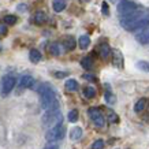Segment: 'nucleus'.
<instances>
[{"label":"nucleus","instance_id":"nucleus-1","mask_svg":"<svg viewBox=\"0 0 149 149\" xmlns=\"http://www.w3.org/2000/svg\"><path fill=\"white\" fill-rule=\"evenodd\" d=\"M37 92L40 93V103L42 109L49 111V109H59V100L56 97L55 91L48 84H41L38 86Z\"/></svg>","mask_w":149,"mask_h":149},{"label":"nucleus","instance_id":"nucleus-2","mask_svg":"<svg viewBox=\"0 0 149 149\" xmlns=\"http://www.w3.org/2000/svg\"><path fill=\"white\" fill-rule=\"evenodd\" d=\"M41 122L45 127L51 129V127L59 126L63 122V115L59 109H49V111H45V113L41 118Z\"/></svg>","mask_w":149,"mask_h":149},{"label":"nucleus","instance_id":"nucleus-3","mask_svg":"<svg viewBox=\"0 0 149 149\" xmlns=\"http://www.w3.org/2000/svg\"><path fill=\"white\" fill-rule=\"evenodd\" d=\"M142 17H144V13L136 10V11H133V13H130V14H127V15H125V17H122V18H120V25H122V27H125L126 30L130 32L131 29H133V26H134V25H136V23L138 22Z\"/></svg>","mask_w":149,"mask_h":149},{"label":"nucleus","instance_id":"nucleus-4","mask_svg":"<svg viewBox=\"0 0 149 149\" xmlns=\"http://www.w3.org/2000/svg\"><path fill=\"white\" fill-rule=\"evenodd\" d=\"M64 136H66V127L63 125H59V126L51 127L49 130L47 131L45 140L48 142H56V141L63 140Z\"/></svg>","mask_w":149,"mask_h":149},{"label":"nucleus","instance_id":"nucleus-5","mask_svg":"<svg viewBox=\"0 0 149 149\" xmlns=\"http://www.w3.org/2000/svg\"><path fill=\"white\" fill-rule=\"evenodd\" d=\"M136 10H137V4L134 1H131V0H120L116 6V11L120 17H125V15L133 13Z\"/></svg>","mask_w":149,"mask_h":149},{"label":"nucleus","instance_id":"nucleus-6","mask_svg":"<svg viewBox=\"0 0 149 149\" xmlns=\"http://www.w3.org/2000/svg\"><path fill=\"white\" fill-rule=\"evenodd\" d=\"M88 115L92 119V122L95 123L96 127H104L105 126V118H104L103 112L99 108H89L88 109Z\"/></svg>","mask_w":149,"mask_h":149},{"label":"nucleus","instance_id":"nucleus-7","mask_svg":"<svg viewBox=\"0 0 149 149\" xmlns=\"http://www.w3.org/2000/svg\"><path fill=\"white\" fill-rule=\"evenodd\" d=\"M17 84V79L14 75H4L1 79V93L3 96H7L10 92L14 89V86Z\"/></svg>","mask_w":149,"mask_h":149},{"label":"nucleus","instance_id":"nucleus-8","mask_svg":"<svg viewBox=\"0 0 149 149\" xmlns=\"http://www.w3.org/2000/svg\"><path fill=\"white\" fill-rule=\"evenodd\" d=\"M146 27H149V15H144L138 22L133 26L130 32H144L146 30Z\"/></svg>","mask_w":149,"mask_h":149},{"label":"nucleus","instance_id":"nucleus-9","mask_svg":"<svg viewBox=\"0 0 149 149\" xmlns=\"http://www.w3.org/2000/svg\"><path fill=\"white\" fill-rule=\"evenodd\" d=\"M34 86V78L32 75H23L19 79V88L21 89H27V88H33Z\"/></svg>","mask_w":149,"mask_h":149},{"label":"nucleus","instance_id":"nucleus-10","mask_svg":"<svg viewBox=\"0 0 149 149\" xmlns=\"http://www.w3.org/2000/svg\"><path fill=\"white\" fill-rule=\"evenodd\" d=\"M112 64L115 66V67H118V68L123 67V56L118 49L112 51Z\"/></svg>","mask_w":149,"mask_h":149},{"label":"nucleus","instance_id":"nucleus-11","mask_svg":"<svg viewBox=\"0 0 149 149\" xmlns=\"http://www.w3.org/2000/svg\"><path fill=\"white\" fill-rule=\"evenodd\" d=\"M32 21L36 23V25H42V23H45V21H47V14L44 13V11H37V13L33 15Z\"/></svg>","mask_w":149,"mask_h":149},{"label":"nucleus","instance_id":"nucleus-12","mask_svg":"<svg viewBox=\"0 0 149 149\" xmlns=\"http://www.w3.org/2000/svg\"><path fill=\"white\" fill-rule=\"evenodd\" d=\"M63 45H64V48H66L67 51H72L74 48H75V45H77V41H75L74 37L68 36V37H66V38L63 40Z\"/></svg>","mask_w":149,"mask_h":149},{"label":"nucleus","instance_id":"nucleus-13","mask_svg":"<svg viewBox=\"0 0 149 149\" xmlns=\"http://www.w3.org/2000/svg\"><path fill=\"white\" fill-rule=\"evenodd\" d=\"M99 54L103 59H107L109 55L112 54V51H111V48H109L108 44H101V45L99 47Z\"/></svg>","mask_w":149,"mask_h":149},{"label":"nucleus","instance_id":"nucleus-14","mask_svg":"<svg viewBox=\"0 0 149 149\" xmlns=\"http://www.w3.org/2000/svg\"><path fill=\"white\" fill-rule=\"evenodd\" d=\"M52 8L55 13H62L66 8V0H54L52 1Z\"/></svg>","mask_w":149,"mask_h":149},{"label":"nucleus","instance_id":"nucleus-15","mask_svg":"<svg viewBox=\"0 0 149 149\" xmlns=\"http://www.w3.org/2000/svg\"><path fill=\"white\" fill-rule=\"evenodd\" d=\"M82 129L81 127H74V129H71V131H70V138H71L72 141H78V140H81V137H82Z\"/></svg>","mask_w":149,"mask_h":149},{"label":"nucleus","instance_id":"nucleus-16","mask_svg":"<svg viewBox=\"0 0 149 149\" xmlns=\"http://www.w3.org/2000/svg\"><path fill=\"white\" fill-rule=\"evenodd\" d=\"M136 38H137V41L140 42V44H149V32H140L136 36Z\"/></svg>","mask_w":149,"mask_h":149},{"label":"nucleus","instance_id":"nucleus-17","mask_svg":"<svg viewBox=\"0 0 149 149\" xmlns=\"http://www.w3.org/2000/svg\"><path fill=\"white\" fill-rule=\"evenodd\" d=\"M29 59H30V62H32V63H38V62L41 60V54H40V51L32 49L30 52H29Z\"/></svg>","mask_w":149,"mask_h":149},{"label":"nucleus","instance_id":"nucleus-18","mask_svg":"<svg viewBox=\"0 0 149 149\" xmlns=\"http://www.w3.org/2000/svg\"><path fill=\"white\" fill-rule=\"evenodd\" d=\"M78 44H79V48H81V49H86V48L89 47V44H91V38H89V36H86V34L81 36L79 37V40H78Z\"/></svg>","mask_w":149,"mask_h":149},{"label":"nucleus","instance_id":"nucleus-19","mask_svg":"<svg viewBox=\"0 0 149 149\" xmlns=\"http://www.w3.org/2000/svg\"><path fill=\"white\" fill-rule=\"evenodd\" d=\"M64 88L70 92H75L78 91V82L75 79H67L66 84H64Z\"/></svg>","mask_w":149,"mask_h":149},{"label":"nucleus","instance_id":"nucleus-20","mask_svg":"<svg viewBox=\"0 0 149 149\" xmlns=\"http://www.w3.org/2000/svg\"><path fill=\"white\" fill-rule=\"evenodd\" d=\"M146 103H148V100H146V99H140L136 103V105H134V111H136L137 113L142 112V111L145 109V107H146Z\"/></svg>","mask_w":149,"mask_h":149},{"label":"nucleus","instance_id":"nucleus-21","mask_svg":"<svg viewBox=\"0 0 149 149\" xmlns=\"http://www.w3.org/2000/svg\"><path fill=\"white\" fill-rule=\"evenodd\" d=\"M81 66L85 70H91L92 67H93V59L91 58V56H85V58L81 60Z\"/></svg>","mask_w":149,"mask_h":149},{"label":"nucleus","instance_id":"nucleus-22","mask_svg":"<svg viewBox=\"0 0 149 149\" xmlns=\"http://www.w3.org/2000/svg\"><path fill=\"white\" fill-rule=\"evenodd\" d=\"M84 96L86 99H93V97H96V89L93 86H86V88H84Z\"/></svg>","mask_w":149,"mask_h":149},{"label":"nucleus","instance_id":"nucleus-23","mask_svg":"<svg viewBox=\"0 0 149 149\" xmlns=\"http://www.w3.org/2000/svg\"><path fill=\"white\" fill-rule=\"evenodd\" d=\"M49 52H51V55H52V56H59V55H60V45H59V44H56V42L51 44Z\"/></svg>","mask_w":149,"mask_h":149},{"label":"nucleus","instance_id":"nucleus-24","mask_svg":"<svg viewBox=\"0 0 149 149\" xmlns=\"http://www.w3.org/2000/svg\"><path fill=\"white\" fill-rule=\"evenodd\" d=\"M67 119H68V122H71V123H75L78 120V111L77 109H71L70 112H68L67 115Z\"/></svg>","mask_w":149,"mask_h":149},{"label":"nucleus","instance_id":"nucleus-25","mask_svg":"<svg viewBox=\"0 0 149 149\" xmlns=\"http://www.w3.org/2000/svg\"><path fill=\"white\" fill-rule=\"evenodd\" d=\"M4 23L6 25H15L17 23V17H14V15H6Z\"/></svg>","mask_w":149,"mask_h":149},{"label":"nucleus","instance_id":"nucleus-26","mask_svg":"<svg viewBox=\"0 0 149 149\" xmlns=\"http://www.w3.org/2000/svg\"><path fill=\"white\" fill-rule=\"evenodd\" d=\"M105 101L108 104H113L116 101V99H115V96H113L111 92H105Z\"/></svg>","mask_w":149,"mask_h":149},{"label":"nucleus","instance_id":"nucleus-27","mask_svg":"<svg viewBox=\"0 0 149 149\" xmlns=\"http://www.w3.org/2000/svg\"><path fill=\"white\" fill-rule=\"evenodd\" d=\"M104 148V141L103 140H97L92 144V149H103Z\"/></svg>","mask_w":149,"mask_h":149},{"label":"nucleus","instance_id":"nucleus-28","mask_svg":"<svg viewBox=\"0 0 149 149\" xmlns=\"http://www.w3.org/2000/svg\"><path fill=\"white\" fill-rule=\"evenodd\" d=\"M54 75L56 78H64V77H67L68 75V72H66V71H56V72H54Z\"/></svg>","mask_w":149,"mask_h":149},{"label":"nucleus","instance_id":"nucleus-29","mask_svg":"<svg viewBox=\"0 0 149 149\" xmlns=\"http://www.w3.org/2000/svg\"><path fill=\"white\" fill-rule=\"evenodd\" d=\"M0 34L6 36L7 34V25L6 23H0Z\"/></svg>","mask_w":149,"mask_h":149},{"label":"nucleus","instance_id":"nucleus-30","mask_svg":"<svg viewBox=\"0 0 149 149\" xmlns=\"http://www.w3.org/2000/svg\"><path fill=\"white\" fill-rule=\"evenodd\" d=\"M84 78H85V79H88V81H96V77H95V75H92V74H85V75H84Z\"/></svg>","mask_w":149,"mask_h":149},{"label":"nucleus","instance_id":"nucleus-31","mask_svg":"<svg viewBox=\"0 0 149 149\" xmlns=\"http://www.w3.org/2000/svg\"><path fill=\"white\" fill-rule=\"evenodd\" d=\"M109 120H111V122H116V120H118L116 113H115V112H109Z\"/></svg>","mask_w":149,"mask_h":149},{"label":"nucleus","instance_id":"nucleus-32","mask_svg":"<svg viewBox=\"0 0 149 149\" xmlns=\"http://www.w3.org/2000/svg\"><path fill=\"white\" fill-rule=\"evenodd\" d=\"M103 13H104V15H108V6H107L105 1L103 3Z\"/></svg>","mask_w":149,"mask_h":149},{"label":"nucleus","instance_id":"nucleus-33","mask_svg":"<svg viewBox=\"0 0 149 149\" xmlns=\"http://www.w3.org/2000/svg\"><path fill=\"white\" fill-rule=\"evenodd\" d=\"M42 149H59V146L55 144H51V145H47L45 148H42Z\"/></svg>","mask_w":149,"mask_h":149},{"label":"nucleus","instance_id":"nucleus-34","mask_svg":"<svg viewBox=\"0 0 149 149\" xmlns=\"http://www.w3.org/2000/svg\"><path fill=\"white\" fill-rule=\"evenodd\" d=\"M0 48H1V47H0Z\"/></svg>","mask_w":149,"mask_h":149}]
</instances>
